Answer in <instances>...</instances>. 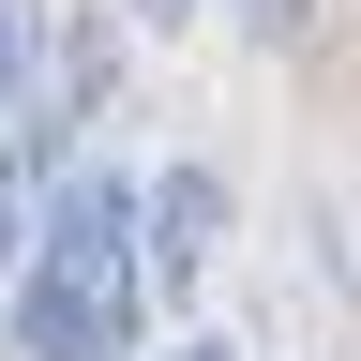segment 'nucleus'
<instances>
[{
  "label": "nucleus",
  "mask_w": 361,
  "mask_h": 361,
  "mask_svg": "<svg viewBox=\"0 0 361 361\" xmlns=\"http://www.w3.org/2000/svg\"><path fill=\"white\" fill-rule=\"evenodd\" d=\"M30 151H45V135L0 121V301H16V271H30V241H45V180H30Z\"/></svg>",
  "instance_id": "7ed1b4c3"
},
{
  "label": "nucleus",
  "mask_w": 361,
  "mask_h": 361,
  "mask_svg": "<svg viewBox=\"0 0 361 361\" xmlns=\"http://www.w3.org/2000/svg\"><path fill=\"white\" fill-rule=\"evenodd\" d=\"M180 16H196V0H135V30H180Z\"/></svg>",
  "instance_id": "39448f33"
},
{
  "label": "nucleus",
  "mask_w": 361,
  "mask_h": 361,
  "mask_svg": "<svg viewBox=\"0 0 361 361\" xmlns=\"http://www.w3.org/2000/svg\"><path fill=\"white\" fill-rule=\"evenodd\" d=\"M166 361H241V346H166Z\"/></svg>",
  "instance_id": "423d86ee"
},
{
  "label": "nucleus",
  "mask_w": 361,
  "mask_h": 361,
  "mask_svg": "<svg viewBox=\"0 0 361 361\" xmlns=\"http://www.w3.org/2000/svg\"><path fill=\"white\" fill-rule=\"evenodd\" d=\"M241 16H256L271 45H301V16H316V0H241Z\"/></svg>",
  "instance_id": "20e7f679"
},
{
  "label": "nucleus",
  "mask_w": 361,
  "mask_h": 361,
  "mask_svg": "<svg viewBox=\"0 0 361 361\" xmlns=\"http://www.w3.org/2000/svg\"><path fill=\"white\" fill-rule=\"evenodd\" d=\"M211 226H226V196H211L196 166L151 180V286H196V271H211Z\"/></svg>",
  "instance_id": "f03ea898"
},
{
  "label": "nucleus",
  "mask_w": 361,
  "mask_h": 361,
  "mask_svg": "<svg viewBox=\"0 0 361 361\" xmlns=\"http://www.w3.org/2000/svg\"><path fill=\"white\" fill-rule=\"evenodd\" d=\"M135 301H151V196L121 166H75L16 271V346L30 361H135Z\"/></svg>",
  "instance_id": "f257e3e1"
}]
</instances>
